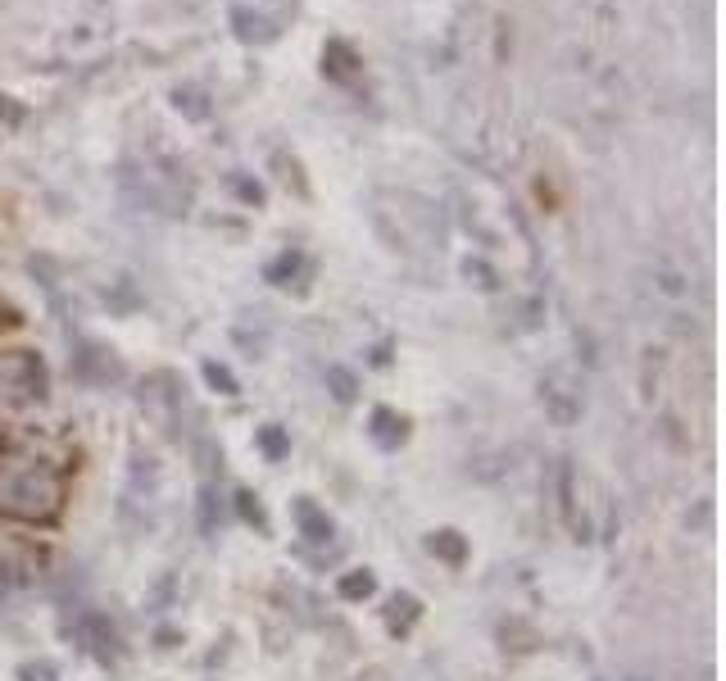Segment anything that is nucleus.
Segmentation results:
<instances>
[{
	"mask_svg": "<svg viewBox=\"0 0 726 681\" xmlns=\"http://www.w3.org/2000/svg\"><path fill=\"white\" fill-rule=\"evenodd\" d=\"M64 495H69V464L37 454H0V523L50 527L64 514Z\"/></svg>",
	"mask_w": 726,
	"mask_h": 681,
	"instance_id": "nucleus-1",
	"label": "nucleus"
},
{
	"mask_svg": "<svg viewBox=\"0 0 726 681\" xmlns=\"http://www.w3.org/2000/svg\"><path fill=\"white\" fill-rule=\"evenodd\" d=\"M50 373L37 350H0V423H14L28 409L46 405Z\"/></svg>",
	"mask_w": 726,
	"mask_h": 681,
	"instance_id": "nucleus-2",
	"label": "nucleus"
},
{
	"mask_svg": "<svg viewBox=\"0 0 726 681\" xmlns=\"http://www.w3.org/2000/svg\"><path fill=\"white\" fill-rule=\"evenodd\" d=\"M540 395H545V409L554 414V423H577L581 414V391H572L559 373H550L540 382Z\"/></svg>",
	"mask_w": 726,
	"mask_h": 681,
	"instance_id": "nucleus-3",
	"label": "nucleus"
},
{
	"mask_svg": "<svg viewBox=\"0 0 726 681\" xmlns=\"http://www.w3.org/2000/svg\"><path fill=\"white\" fill-rule=\"evenodd\" d=\"M291 514H295V527H300V536H305L309 545H323L327 536H332V518H327L314 500H295Z\"/></svg>",
	"mask_w": 726,
	"mask_h": 681,
	"instance_id": "nucleus-4",
	"label": "nucleus"
},
{
	"mask_svg": "<svg viewBox=\"0 0 726 681\" xmlns=\"http://www.w3.org/2000/svg\"><path fill=\"white\" fill-rule=\"evenodd\" d=\"M78 632H82V641L91 645V654H96V659H105V663H109V659L118 654V632L109 627L105 618H100V613H87Z\"/></svg>",
	"mask_w": 726,
	"mask_h": 681,
	"instance_id": "nucleus-5",
	"label": "nucleus"
},
{
	"mask_svg": "<svg viewBox=\"0 0 726 681\" xmlns=\"http://www.w3.org/2000/svg\"><path fill=\"white\" fill-rule=\"evenodd\" d=\"M559 514L577 541H590V523L586 514H577V495H572V468H559Z\"/></svg>",
	"mask_w": 726,
	"mask_h": 681,
	"instance_id": "nucleus-6",
	"label": "nucleus"
},
{
	"mask_svg": "<svg viewBox=\"0 0 726 681\" xmlns=\"http://www.w3.org/2000/svg\"><path fill=\"white\" fill-rule=\"evenodd\" d=\"M373 441L382 450H395L404 441V418H395L391 409H373Z\"/></svg>",
	"mask_w": 726,
	"mask_h": 681,
	"instance_id": "nucleus-7",
	"label": "nucleus"
},
{
	"mask_svg": "<svg viewBox=\"0 0 726 681\" xmlns=\"http://www.w3.org/2000/svg\"><path fill=\"white\" fill-rule=\"evenodd\" d=\"M418 613H422V604L413 600V595H395V600L386 604V627H391V632H409L413 622H418Z\"/></svg>",
	"mask_w": 726,
	"mask_h": 681,
	"instance_id": "nucleus-8",
	"label": "nucleus"
},
{
	"mask_svg": "<svg viewBox=\"0 0 726 681\" xmlns=\"http://www.w3.org/2000/svg\"><path fill=\"white\" fill-rule=\"evenodd\" d=\"M336 591H341V600H368V595L377 591V577L368 573V568H354V573H345L341 582H336Z\"/></svg>",
	"mask_w": 726,
	"mask_h": 681,
	"instance_id": "nucleus-9",
	"label": "nucleus"
},
{
	"mask_svg": "<svg viewBox=\"0 0 726 681\" xmlns=\"http://www.w3.org/2000/svg\"><path fill=\"white\" fill-rule=\"evenodd\" d=\"M232 23H236V37H241V41H273V28H268L264 14L236 10V14H232Z\"/></svg>",
	"mask_w": 726,
	"mask_h": 681,
	"instance_id": "nucleus-10",
	"label": "nucleus"
},
{
	"mask_svg": "<svg viewBox=\"0 0 726 681\" xmlns=\"http://www.w3.org/2000/svg\"><path fill=\"white\" fill-rule=\"evenodd\" d=\"M427 545H432V554H441L445 563H463V559H468V541H463L459 532H436Z\"/></svg>",
	"mask_w": 726,
	"mask_h": 681,
	"instance_id": "nucleus-11",
	"label": "nucleus"
},
{
	"mask_svg": "<svg viewBox=\"0 0 726 681\" xmlns=\"http://www.w3.org/2000/svg\"><path fill=\"white\" fill-rule=\"evenodd\" d=\"M327 386H332V395L341 400V405H350L354 395H359V382H354V373H350V368H341V364L327 368Z\"/></svg>",
	"mask_w": 726,
	"mask_h": 681,
	"instance_id": "nucleus-12",
	"label": "nucleus"
},
{
	"mask_svg": "<svg viewBox=\"0 0 726 681\" xmlns=\"http://www.w3.org/2000/svg\"><path fill=\"white\" fill-rule=\"evenodd\" d=\"M259 450H264L268 459H286V450H291V445H286L282 427H264V432H259Z\"/></svg>",
	"mask_w": 726,
	"mask_h": 681,
	"instance_id": "nucleus-13",
	"label": "nucleus"
},
{
	"mask_svg": "<svg viewBox=\"0 0 726 681\" xmlns=\"http://www.w3.org/2000/svg\"><path fill=\"white\" fill-rule=\"evenodd\" d=\"M205 382H209V386H218L223 395H236V391H241V386H236V377L227 373L223 364H205Z\"/></svg>",
	"mask_w": 726,
	"mask_h": 681,
	"instance_id": "nucleus-14",
	"label": "nucleus"
},
{
	"mask_svg": "<svg viewBox=\"0 0 726 681\" xmlns=\"http://www.w3.org/2000/svg\"><path fill=\"white\" fill-rule=\"evenodd\" d=\"M327 60H336V64H327V69H332V78H350V64H354V55L345 46H327Z\"/></svg>",
	"mask_w": 726,
	"mask_h": 681,
	"instance_id": "nucleus-15",
	"label": "nucleus"
},
{
	"mask_svg": "<svg viewBox=\"0 0 726 681\" xmlns=\"http://www.w3.org/2000/svg\"><path fill=\"white\" fill-rule=\"evenodd\" d=\"M236 509H241V518H246V523H255V527H264V509H259L255 504V495H236Z\"/></svg>",
	"mask_w": 726,
	"mask_h": 681,
	"instance_id": "nucleus-16",
	"label": "nucleus"
},
{
	"mask_svg": "<svg viewBox=\"0 0 726 681\" xmlns=\"http://www.w3.org/2000/svg\"><path fill=\"white\" fill-rule=\"evenodd\" d=\"M19 681H55V668H50V663H23Z\"/></svg>",
	"mask_w": 726,
	"mask_h": 681,
	"instance_id": "nucleus-17",
	"label": "nucleus"
},
{
	"mask_svg": "<svg viewBox=\"0 0 726 681\" xmlns=\"http://www.w3.org/2000/svg\"><path fill=\"white\" fill-rule=\"evenodd\" d=\"M295 264H300V259H295V255H282L273 268H268V282H282L286 273H295Z\"/></svg>",
	"mask_w": 726,
	"mask_h": 681,
	"instance_id": "nucleus-18",
	"label": "nucleus"
},
{
	"mask_svg": "<svg viewBox=\"0 0 726 681\" xmlns=\"http://www.w3.org/2000/svg\"><path fill=\"white\" fill-rule=\"evenodd\" d=\"M0 119H5V123H23V109L10 105V96H0Z\"/></svg>",
	"mask_w": 726,
	"mask_h": 681,
	"instance_id": "nucleus-19",
	"label": "nucleus"
},
{
	"mask_svg": "<svg viewBox=\"0 0 726 681\" xmlns=\"http://www.w3.org/2000/svg\"><path fill=\"white\" fill-rule=\"evenodd\" d=\"M236 191H241L246 200H255V205H259V187H250V182H236Z\"/></svg>",
	"mask_w": 726,
	"mask_h": 681,
	"instance_id": "nucleus-20",
	"label": "nucleus"
}]
</instances>
